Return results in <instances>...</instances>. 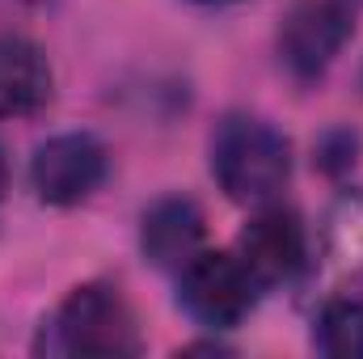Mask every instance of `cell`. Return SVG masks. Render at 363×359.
<instances>
[{
	"instance_id": "1",
	"label": "cell",
	"mask_w": 363,
	"mask_h": 359,
	"mask_svg": "<svg viewBox=\"0 0 363 359\" xmlns=\"http://www.w3.org/2000/svg\"><path fill=\"white\" fill-rule=\"evenodd\" d=\"M211 178L241 207L274 203L291 178V144L258 114H224L211 131Z\"/></svg>"
},
{
	"instance_id": "2",
	"label": "cell",
	"mask_w": 363,
	"mask_h": 359,
	"mask_svg": "<svg viewBox=\"0 0 363 359\" xmlns=\"http://www.w3.org/2000/svg\"><path fill=\"white\" fill-rule=\"evenodd\" d=\"M43 351L118 359L140 355L144 338H140L135 309L127 304V296L114 283H81L64 296V304L47 321Z\"/></svg>"
},
{
	"instance_id": "3",
	"label": "cell",
	"mask_w": 363,
	"mask_h": 359,
	"mask_svg": "<svg viewBox=\"0 0 363 359\" xmlns=\"http://www.w3.org/2000/svg\"><path fill=\"white\" fill-rule=\"evenodd\" d=\"M258 279L237 258V250H199L178 270V304L194 326L207 330H233L250 317L258 300Z\"/></svg>"
},
{
	"instance_id": "4",
	"label": "cell",
	"mask_w": 363,
	"mask_h": 359,
	"mask_svg": "<svg viewBox=\"0 0 363 359\" xmlns=\"http://www.w3.org/2000/svg\"><path fill=\"white\" fill-rule=\"evenodd\" d=\"M351 34H355L351 0H296L279 21V60L300 85L321 81L351 43Z\"/></svg>"
},
{
	"instance_id": "5",
	"label": "cell",
	"mask_w": 363,
	"mask_h": 359,
	"mask_svg": "<svg viewBox=\"0 0 363 359\" xmlns=\"http://www.w3.org/2000/svg\"><path fill=\"white\" fill-rule=\"evenodd\" d=\"M110 157L106 144L89 131H64L34 148L30 157V186L47 207H77L106 182Z\"/></svg>"
},
{
	"instance_id": "6",
	"label": "cell",
	"mask_w": 363,
	"mask_h": 359,
	"mask_svg": "<svg viewBox=\"0 0 363 359\" xmlns=\"http://www.w3.org/2000/svg\"><path fill=\"white\" fill-rule=\"evenodd\" d=\"M237 258L250 267L258 287L296 279L308 263V233H304L300 216L291 207L262 203L237 237Z\"/></svg>"
},
{
	"instance_id": "7",
	"label": "cell",
	"mask_w": 363,
	"mask_h": 359,
	"mask_svg": "<svg viewBox=\"0 0 363 359\" xmlns=\"http://www.w3.org/2000/svg\"><path fill=\"white\" fill-rule=\"evenodd\" d=\"M203 237H207V224H203V211L194 199L186 194H165L157 199L144 220H140V250L144 258L157 270H174L178 275L199 250H203Z\"/></svg>"
},
{
	"instance_id": "8",
	"label": "cell",
	"mask_w": 363,
	"mask_h": 359,
	"mask_svg": "<svg viewBox=\"0 0 363 359\" xmlns=\"http://www.w3.org/2000/svg\"><path fill=\"white\" fill-rule=\"evenodd\" d=\"M51 64L38 43L21 34H0V118L38 114L51 101Z\"/></svg>"
},
{
	"instance_id": "9",
	"label": "cell",
	"mask_w": 363,
	"mask_h": 359,
	"mask_svg": "<svg viewBox=\"0 0 363 359\" xmlns=\"http://www.w3.org/2000/svg\"><path fill=\"white\" fill-rule=\"evenodd\" d=\"M325 254L342 275H363V190H338L325 211Z\"/></svg>"
},
{
	"instance_id": "10",
	"label": "cell",
	"mask_w": 363,
	"mask_h": 359,
	"mask_svg": "<svg viewBox=\"0 0 363 359\" xmlns=\"http://www.w3.org/2000/svg\"><path fill=\"white\" fill-rule=\"evenodd\" d=\"M317 351L330 359H363V300L359 296H338L317 313L313 330Z\"/></svg>"
},
{
	"instance_id": "11",
	"label": "cell",
	"mask_w": 363,
	"mask_h": 359,
	"mask_svg": "<svg viewBox=\"0 0 363 359\" xmlns=\"http://www.w3.org/2000/svg\"><path fill=\"white\" fill-rule=\"evenodd\" d=\"M355 148H359V140H355L351 131H330V136L317 144V161H321V170L338 174V170L355 165Z\"/></svg>"
},
{
	"instance_id": "12",
	"label": "cell",
	"mask_w": 363,
	"mask_h": 359,
	"mask_svg": "<svg viewBox=\"0 0 363 359\" xmlns=\"http://www.w3.org/2000/svg\"><path fill=\"white\" fill-rule=\"evenodd\" d=\"M9 194V157H4V144H0V199Z\"/></svg>"
},
{
	"instance_id": "13",
	"label": "cell",
	"mask_w": 363,
	"mask_h": 359,
	"mask_svg": "<svg viewBox=\"0 0 363 359\" xmlns=\"http://www.w3.org/2000/svg\"><path fill=\"white\" fill-rule=\"evenodd\" d=\"M199 4H220V0H199Z\"/></svg>"
}]
</instances>
